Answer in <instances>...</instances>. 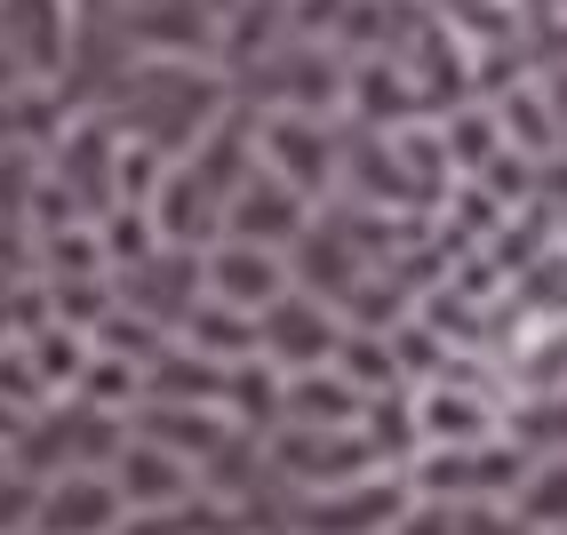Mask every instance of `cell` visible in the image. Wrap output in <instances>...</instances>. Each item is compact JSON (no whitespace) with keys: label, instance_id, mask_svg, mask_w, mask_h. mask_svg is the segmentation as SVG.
<instances>
[{"label":"cell","instance_id":"6da1fadb","mask_svg":"<svg viewBox=\"0 0 567 535\" xmlns=\"http://www.w3.org/2000/svg\"><path fill=\"white\" fill-rule=\"evenodd\" d=\"M104 112L121 121V136L184 161L224 112H233V81L216 64H168V56H128V72L112 81Z\"/></svg>","mask_w":567,"mask_h":535},{"label":"cell","instance_id":"7a4b0ae2","mask_svg":"<svg viewBox=\"0 0 567 535\" xmlns=\"http://www.w3.org/2000/svg\"><path fill=\"white\" fill-rule=\"evenodd\" d=\"M256 121V168H272L296 200H320L344 184V128L336 112H248Z\"/></svg>","mask_w":567,"mask_h":535},{"label":"cell","instance_id":"3957f363","mask_svg":"<svg viewBox=\"0 0 567 535\" xmlns=\"http://www.w3.org/2000/svg\"><path fill=\"white\" fill-rule=\"evenodd\" d=\"M49 184L81 216H112V208H121V121H112L104 104L64 121V136L49 144Z\"/></svg>","mask_w":567,"mask_h":535},{"label":"cell","instance_id":"277c9868","mask_svg":"<svg viewBox=\"0 0 567 535\" xmlns=\"http://www.w3.org/2000/svg\"><path fill=\"white\" fill-rule=\"evenodd\" d=\"M112 32L128 56H168V64H216L224 0H112Z\"/></svg>","mask_w":567,"mask_h":535},{"label":"cell","instance_id":"5b68a950","mask_svg":"<svg viewBox=\"0 0 567 535\" xmlns=\"http://www.w3.org/2000/svg\"><path fill=\"white\" fill-rule=\"evenodd\" d=\"M0 41L17 49V64L41 89H56L72 64V41H81V9L72 0H0Z\"/></svg>","mask_w":567,"mask_h":535},{"label":"cell","instance_id":"8992f818","mask_svg":"<svg viewBox=\"0 0 567 535\" xmlns=\"http://www.w3.org/2000/svg\"><path fill=\"white\" fill-rule=\"evenodd\" d=\"M224 233L240 248H280L288 233H305V200H296L272 168H248V184L233 193V208H224Z\"/></svg>","mask_w":567,"mask_h":535},{"label":"cell","instance_id":"52a82bcc","mask_svg":"<svg viewBox=\"0 0 567 535\" xmlns=\"http://www.w3.org/2000/svg\"><path fill=\"white\" fill-rule=\"evenodd\" d=\"M280 280H288L280 256H272V248H240V240H224L216 264H208V288H216L224 303H272Z\"/></svg>","mask_w":567,"mask_h":535},{"label":"cell","instance_id":"ba28073f","mask_svg":"<svg viewBox=\"0 0 567 535\" xmlns=\"http://www.w3.org/2000/svg\"><path fill=\"white\" fill-rule=\"evenodd\" d=\"M121 256H153V208H112L104 216V264Z\"/></svg>","mask_w":567,"mask_h":535},{"label":"cell","instance_id":"9c48e42d","mask_svg":"<svg viewBox=\"0 0 567 535\" xmlns=\"http://www.w3.org/2000/svg\"><path fill=\"white\" fill-rule=\"evenodd\" d=\"M24 89H41V81H32V72L17 64V49H9V41H0V104H9V96H24Z\"/></svg>","mask_w":567,"mask_h":535},{"label":"cell","instance_id":"30bf717a","mask_svg":"<svg viewBox=\"0 0 567 535\" xmlns=\"http://www.w3.org/2000/svg\"><path fill=\"white\" fill-rule=\"evenodd\" d=\"M72 9H81V17H96V9H112V0H72Z\"/></svg>","mask_w":567,"mask_h":535}]
</instances>
